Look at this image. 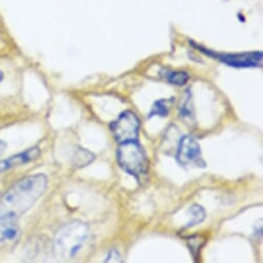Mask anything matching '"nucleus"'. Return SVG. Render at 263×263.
Here are the masks:
<instances>
[{
  "instance_id": "f257e3e1",
  "label": "nucleus",
  "mask_w": 263,
  "mask_h": 263,
  "mask_svg": "<svg viewBox=\"0 0 263 263\" xmlns=\"http://www.w3.org/2000/svg\"><path fill=\"white\" fill-rule=\"evenodd\" d=\"M48 180L43 174L31 175L13 185L3 195L0 203V213L20 216L30 210L44 194Z\"/></svg>"
},
{
  "instance_id": "f03ea898",
  "label": "nucleus",
  "mask_w": 263,
  "mask_h": 263,
  "mask_svg": "<svg viewBox=\"0 0 263 263\" xmlns=\"http://www.w3.org/2000/svg\"><path fill=\"white\" fill-rule=\"evenodd\" d=\"M89 238V227L81 221H72L62 226L54 240V251L62 259L74 258Z\"/></svg>"
},
{
  "instance_id": "7ed1b4c3",
  "label": "nucleus",
  "mask_w": 263,
  "mask_h": 263,
  "mask_svg": "<svg viewBox=\"0 0 263 263\" xmlns=\"http://www.w3.org/2000/svg\"><path fill=\"white\" fill-rule=\"evenodd\" d=\"M117 162L125 173L136 178L147 175L150 165L145 150L138 140L119 144Z\"/></svg>"
},
{
  "instance_id": "20e7f679",
  "label": "nucleus",
  "mask_w": 263,
  "mask_h": 263,
  "mask_svg": "<svg viewBox=\"0 0 263 263\" xmlns=\"http://www.w3.org/2000/svg\"><path fill=\"white\" fill-rule=\"evenodd\" d=\"M192 44L206 56H210V57H213L216 60H218L234 68H250V67L262 66L263 54L261 51L227 54V53H217L215 51L202 48V46L195 44L193 43Z\"/></svg>"
},
{
  "instance_id": "39448f33",
  "label": "nucleus",
  "mask_w": 263,
  "mask_h": 263,
  "mask_svg": "<svg viewBox=\"0 0 263 263\" xmlns=\"http://www.w3.org/2000/svg\"><path fill=\"white\" fill-rule=\"evenodd\" d=\"M139 127L138 118L134 112L130 110L123 111L116 121L110 124L111 133L119 144L138 140Z\"/></svg>"
},
{
  "instance_id": "423d86ee",
  "label": "nucleus",
  "mask_w": 263,
  "mask_h": 263,
  "mask_svg": "<svg viewBox=\"0 0 263 263\" xmlns=\"http://www.w3.org/2000/svg\"><path fill=\"white\" fill-rule=\"evenodd\" d=\"M175 158L182 166L205 167V162L201 157L200 146L191 135H185L180 139Z\"/></svg>"
},
{
  "instance_id": "0eeeda50",
  "label": "nucleus",
  "mask_w": 263,
  "mask_h": 263,
  "mask_svg": "<svg viewBox=\"0 0 263 263\" xmlns=\"http://www.w3.org/2000/svg\"><path fill=\"white\" fill-rule=\"evenodd\" d=\"M19 231L18 216L11 213H0V242L16 240Z\"/></svg>"
},
{
  "instance_id": "6e6552de",
  "label": "nucleus",
  "mask_w": 263,
  "mask_h": 263,
  "mask_svg": "<svg viewBox=\"0 0 263 263\" xmlns=\"http://www.w3.org/2000/svg\"><path fill=\"white\" fill-rule=\"evenodd\" d=\"M40 155H41L40 149L37 147H34V148L27 150V151L25 152L9 157L5 159V160L0 161V173L5 172L7 170H11V168H14L17 166L23 165L32 160H35V159L39 158Z\"/></svg>"
},
{
  "instance_id": "1a4fd4ad",
  "label": "nucleus",
  "mask_w": 263,
  "mask_h": 263,
  "mask_svg": "<svg viewBox=\"0 0 263 263\" xmlns=\"http://www.w3.org/2000/svg\"><path fill=\"white\" fill-rule=\"evenodd\" d=\"M173 100L170 99H159L154 102L152 106L151 110H150L148 119H152L155 116L160 118H165L168 115V110H170V106Z\"/></svg>"
},
{
  "instance_id": "9d476101",
  "label": "nucleus",
  "mask_w": 263,
  "mask_h": 263,
  "mask_svg": "<svg viewBox=\"0 0 263 263\" xmlns=\"http://www.w3.org/2000/svg\"><path fill=\"white\" fill-rule=\"evenodd\" d=\"M180 117L184 120H191L194 118L192 94L189 90L186 91L185 97L182 99L180 106Z\"/></svg>"
},
{
  "instance_id": "9b49d317",
  "label": "nucleus",
  "mask_w": 263,
  "mask_h": 263,
  "mask_svg": "<svg viewBox=\"0 0 263 263\" xmlns=\"http://www.w3.org/2000/svg\"><path fill=\"white\" fill-rule=\"evenodd\" d=\"M162 77L171 83L172 85L183 86L189 80V74L186 71H172V70H163Z\"/></svg>"
},
{
  "instance_id": "f8f14e48",
  "label": "nucleus",
  "mask_w": 263,
  "mask_h": 263,
  "mask_svg": "<svg viewBox=\"0 0 263 263\" xmlns=\"http://www.w3.org/2000/svg\"><path fill=\"white\" fill-rule=\"evenodd\" d=\"M189 214H190V220L185 225V228L196 226V225L200 224L205 219V212L202 209V206L198 204L192 205L189 209Z\"/></svg>"
},
{
  "instance_id": "ddd939ff",
  "label": "nucleus",
  "mask_w": 263,
  "mask_h": 263,
  "mask_svg": "<svg viewBox=\"0 0 263 263\" xmlns=\"http://www.w3.org/2000/svg\"><path fill=\"white\" fill-rule=\"evenodd\" d=\"M94 160V155L85 149L80 148L73 156V165L77 167H85Z\"/></svg>"
},
{
  "instance_id": "4468645a",
  "label": "nucleus",
  "mask_w": 263,
  "mask_h": 263,
  "mask_svg": "<svg viewBox=\"0 0 263 263\" xmlns=\"http://www.w3.org/2000/svg\"><path fill=\"white\" fill-rule=\"evenodd\" d=\"M105 262H123V259L121 258L119 251L115 248H112L108 252Z\"/></svg>"
},
{
  "instance_id": "2eb2a0df",
  "label": "nucleus",
  "mask_w": 263,
  "mask_h": 263,
  "mask_svg": "<svg viewBox=\"0 0 263 263\" xmlns=\"http://www.w3.org/2000/svg\"><path fill=\"white\" fill-rule=\"evenodd\" d=\"M6 150V145L4 142H2V140H0V156H1Z\"/></svg>"
},
{
  "instance_id": "dca6fc26",
  "label": "nucleus",
  "mask_w": 263,
  "mask_h": 263,
  "mask_svg": "<svg viewBox=\"0 0 263 263\" xmlns=\"http://www.w3.org/2000/svg\"><path fill=\"white\" fill-rule=\"evenodd\" d=\"M3 80V72L0 70V82H1Z\"/></svg>"
}]
</instances>
